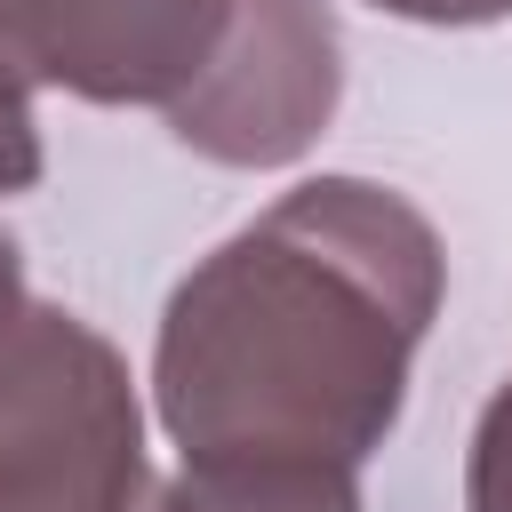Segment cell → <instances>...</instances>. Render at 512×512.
Listing matches in <instances>:
<instances>
[{
  "instance_id": "cell-1",
  "label": "cell",
  "mask_w": 512,
  "mask_h": 512,
  "mask_svg": "<svg viewBox=\"0 0 512 512\" xmlns=\"http://www.w3.org/2000/svg\"><path fill=\"white\" fill-rule=\"evenodd\" d=\"M448 296L440 232L368 176H312L216 240L160 312L152 408L184 456L368 464Z\"/></svg>"
},
{
  "instance_id": "cell-2",
  "label": "cell",
  "mask_w": 512,
  "mask_h": 512,
  "mask_svg": "<svg viewBox=\"0 0 512 512\" xmlns=\"http://www.w3.org/2000/svg\"><path fill=\"white\" fill-rule=\"evenodd\" d=\"M144 400L112 336L32 304L0 352V512H152Z\"/></svg>"
},
{
  "instance_id": "cell-3",
  "label": "cell",
  "mask_w": 512,
  "mask_h": 512,
  "mask_svg": "<svg viewBox=\"0 0 512 512\" xmlns=\"http://www.w3.org/2000/svg\"><path fill=\"white\" fill-rule=\"evenodd\" d=\"M344 96V40L328 0H232L224 48L168 104V136L216 168L304 160Z\"/></svg>"
},
{
  "instance_id": "cell-4",
  "label": "cell",
  "mask_w": 512,
  "mask_h": 512,
  "mask_svg": "<svg viewBox=\"0 0 512 512\" xmlns=\"http://www.w3.org/2000/svg\"><path fill=\"white\" fill-rule=\"evenodd\" d=\"M232 0H0V64L80 104H176L224 48Z\"/></svg>"
},
{
  "instance_id": "cell-5",
  "label": "cell",
  "mask_w": 512,
  "mask_h": 512,
  "mask_svg": "<svg viewBox=\"0 0 512 512\" xmlns=\"http://www.w3.org/2000/svg\"><path fill=\"white\" fill-rule=\"evenodd\" d=\"M152 512H360V464H320V456H184Z\"/></svg>"
},
{
  "instance_id": "cell-6",
  "label": "cell",
  "mask_w": 512,
  "mask_h": 512,
  "mask_svg": "<svg viewBox=\"0 0 512 512\" xmlns=\"http://www.w3.org/2000/svg\"><path fill=\"white\" fill-rule=\"evenodd\" d=\"M464 512H512V376L488 392L464 456Z\"/></svg>"
},
{
  "instance_id": "cell-7",
  "label": "cell",
  "mask_w": 512,
  "mask_h": 512,
  "mask_svg": "<svg viewBox=\"0 0 512 512\" xmlns=\"http://www.w3.org/2000/svg\"><path fill=\"white\" fill-rule=\"evenodd\" d=\"M40 184V120H32V88L0 64V192H32Z\"/></svg>"
},
{
  "instance_id": "cell-8",
  "label": "cell",
  "mask_w": 512,
  "mask_h": 512,
  "mask_svg": "<svg viewBox=\"0 0 512 512\" xmlns=\"http://www.w3.org/2000/svg\"><path fill=\"white\" fill-rule=\"evenodd\" d=\"M368 8H384V16H408V24H448V32L512 16V0H368Z\"/></svg>"
},
{
  "instance_id": "cell-9",
  "label": "cell",
  "mask_w": 512,
  "mask_h": 512,
  "mask_svg": "<svg viewBox=\"0 0 512 512\" xmlns=\"http://www.w3.org/2000/svg\"><path fill=\"white\" fill-rule=\"evenodd\" d=\"M24 312H32V288H24V256H16V240L0 232V352H8V336L24 328Z\"/></svg>"
}]
</instances>
